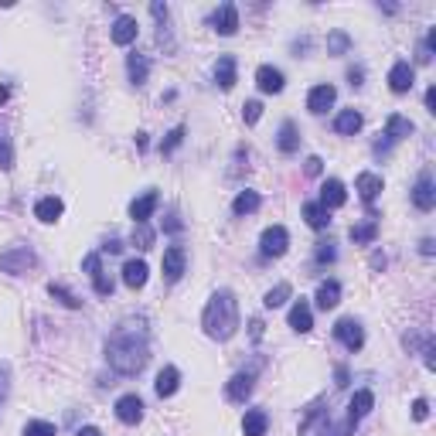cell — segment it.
Instances as JSON below:
<instances>
[{
  "mask_svg": "<svg viewBox=\"0 0 436 436\" xmlns=\"http://www.w3.org/2000/svg\"><path fill=\"white\" fill-rule=\"evenodd\" d=\"M426 416H430V403H426V399H416V403H412V420L422 422Z\"/></svg>",
  "mask_w": 436,
  "mask_h": 436,
  "instance_id": "cell-44",
  "label": "cell"
},
{
  "mask_svg": "<svg viewBox=\"0 0 436 436\" xmlns=\"http://www.w3.org/2000/svg\"><path fill=\"white\" fill-rule=\"evenodd\" d=\"M177 385H181V372H177L174 365H164L160 375H157V382H154L157 395H160V399H171L174 392H177Z\"/></svg>",
  "mask_w": 436,
  "mask_h": 436,
  "instance_id": "cell-19",
  "label": "cell"
},
{
  "mask_svg": "<svg viewBox=\"0 0 436 436\" xmlns=\"http://www.w3.org/2000/svg\"><path fill=\"white\" fill-rule=\"evenodd\" d=\"M147 273H150V269H147L143 259H130V263L123 266V283L130 290H140L143 283H147Z\"/></svg>",
  "mask_w": 436,
  "mask_h": 436,
  "instance_id": "cell-25",
  "label": "cell"
},
{
  "mask_svg": "<svg viewBox=\"0 0 436 436\" xmlns=\"http://www.w3.org/2000/svg\"><path fill=\"white\" fill-rule=\"evenodd\" d=\"M338 259V252L331 242H317V263H334Z\"/></svg>",
  "mask_w": 436,
  "mask_h": 436,
  "instance_id": "cell-42",
  "label": "cell"
},
{
  "mask_svg": "<svg viewBox=\"0 0 436 436\" xmlns=\"http://www.w3.org/2000/svg\"><path fill=\"white\" fill-rule=\"evenodd\" d=\"M303 218H307V225H311V229H317V232L331 225V215H327V208L321 202H307V204H303Z\"/></svg>",
  "mask_w": 436,
  "mask_h": 436,
  "instance_id": "cell-31",
  "label": "cell"
},
{
  "mask_svg": "<svg viewBox=\"0 0 436 436\" xmlns=\"http://www.w3.org/2000/svg\"><path fill=\"white\" fill-rule=\"evenodd\" d=\"M181 140H185V126H174L171 133H167V140L160 143V150H164V154H171L174 147H181Z\"/></svg>",
  "mask_w": 436,
  "mask_h": 436,
  "instance_id": "cell-39",
  "label": "cell"
},
{
  "mask_svg": "<svg viewBox=\"0 0 436 436\" xmlns=\"http://www.w3.org/2000/svg\"><path fill=\"white\" fill-rule=\"evenodd\" d=\"M351 51V34L331 31L327 34V55H348Z\"/></svg>",
  "mask_w": 436,
  "mask_h": 436,
  "instance_id": "cell-34",
  "label": "cell"
},
{
  "mask_svg": "<svg viewBox=\"0 0 436 436\" xmlns=\"http://www.w3.org/2000/svg\"><path fill=\"white\" fill-rule=\"evenodd\" d=\"M426 109H430V113H436V89H433V85L426 89Z\"/></svg>",
  "mask_w": 436,
  "mask_h": 436,
  "instance_id": "cell-48",
  "label": "cell"
},
{
  "mask_svg": "<svg viewBox=\"0 0 436 436\" xmlns=\"http://www.w3.org/2000/svg\"><path fill=\"white\" fill-rule=\"evenodd\" d=\"M361 123H365V120H361L358 109H341V113L334 116V133H341V137H355V133L361 130Z\"/></svg>",
  "mask_w": 436,
  "mask_h": 436,
  "instance_id": "cell-21",
  "label": "cell"
},
{
  "mask_svg": "<svg viewBox=\"0 0 436 436\" xmlns=\"http://www.w3.org/2000/svg\"><path fill=\"white\" fill-rule=\"evenodd\" d=\"M334 385H338V389L348 385V368H334Z\"/></svg>",
  "mask_w": 436,
  "mask_h": 436,
  "instance_id": "cell-47",
  "label": "cell"
},
{
  "mask_svg": "<svg viewBox=\"0 0 436 436\" xmlns=\"http://www.w3.org/2000/svg\"><path fill=\"white\" fill-rule=\"evenodd\" d=\"M212 28L218 34H225V38L239 31V11H235V4H218L215 14H212Z\"/></svg>",
  "mask_w": 436,
  "mask_h": 436,
  "instance_id": "cell-12",
  "label": "cell"
},
{
  "mask_svg": "<svg viewBox=\"0 0 436 436\" xmlns=\"http://www.w3.org/2000/svg\"><path fill=\"white\" fill-rule=\"evenodd\" d=\"M259 116H263V103H259V99H249V103L242 106V120L252 126V123H259Z\"/></svg>",
  "mask_w": 436,
  "mask_h": 436,
  "instance_id": "cell-38",
  "label": "cell"
},
{
  "mask_svg": "<svg viewBox=\"0 0 436 436\" xmlns=\"http://www.w3.org/2000/svg\"><path fill=\"white\" fill-rule=\"evenodd\" d=\"M215 82L222 89H232L235 85V58L232 55H222L215 62Z\"/></svg>",
  "mask_w": 436,
  "mask_h": 436,
  "instance_id": "cell-30",
  "label": "cell"
},
{
  "mask_svg": "<svg viewBox=\"0 0 436 436\" xmlns=\"http://www.w3.org/2000/svg\"><path fill=\"white\" fill-rule=\"evenodd\" d=\"M126 72H130V82H133V85H143V82L150 78V62H147V55H140V51L126 55Z\"/></svg>",
  "mask_w": 436,
  "mask_h": 436,
  "instance_id": "cell-24",
  "label": "cell"
},
{
  "mask_svg": "<svg viewBox=\"0 0 436 436\" xmlns=\"http://www.w3.org/2000/svg\"><path fill=\"white\" fill-rule=\"evenodd\" d=\"M259 204H263V198L256 191H239L232 202V212L235 215H252V212H259Z\"/></svg>",
  "mask_w": 436,
  "mask_h": 436,
  "instance_id": "cell-32",
  "label": "cell"
},
{
  "mask_svg": "<svg viewBox=\"0 0 436 436\" xmlns=\"http://www.w3.org/2000/svg\"><path fill=\"white\" fill-rule=\"evenodd\" d=\"M133 246L137 249H150L154 246V229L143 222V225H133Z\"/></svg>",
  "mask_w": 436,
  "mask_h": 436,
  "instance_id": "cell-35",
  "label": "cell"
},
{
  "mask_svg": "<svg viewBox=\"0 0 436 436\" xmlns=\"http://www.w3.org/2000/svg\"><path fill=\"white\" fill-rule=\"evenodd\" d=\"M412 82H416V68H412V65L409 62H395L389 68V89L392 93H409V89H412Z\"/></svg>",
  "mask_w": 436,
  "mask_h": 436,
  "instance_id": "cell-13",
  "label": "cell"
},
{
  "mask_svg": "<svg viewBox=\"0 0 436 436\" xmlns=\"http://www.w3.org/2000/svg\"><path fill=\"white\" fill-rule=\"evenodd\" d=\"M334 99H338V89L331 85V82H321V85H313L311 95H307V109H311L313 116H321L327 109L334 106Z\"/></svg>",
  "mask_w": 436,
  "mask_h": 436,
  "instance_id": "cell-10",
  "label": "cell"
},
{
  "mask_svg": "<svg viewBox=\"0 0 436 436\" xmlns=\"http://www.w3.org/2000/svg\"><path fill=\"white\" fill-rule=\"evenodd\" d=\"M256 389V372H235L229 378V385H225V399L229 403H246Z\"/></svg>",
  "mask_w": 436,
  "mask_h": 436,
  "instance_id": "cell-8",
  "label": "cell"
},
{
  "mask_svg": "<svg viewBox=\"0 0 436 436\" xmlns=\"http://www.w3.org/2000/svg\"><path fill=\"white\" fill-rule=\"evenodd\" d=\"M4 395H7V372L0 368V403H4Z\"/></svg>",
  "mask_w": 436,
  "mask_h": 436,
  "instance_id": "cell-51",
  "label": "cell"
},
{
  "mask_svg": "<svg viewBox=\"0 0 436 436\" xmlns=\"http://www.w3.org/2000/svg\"><path fill=\"white\" fill-rule=\"evenodd\" d=\"M276 147H280V154H296V147H300V133H296V123L294 120H286L280 126V137H276Z\"/></svg>",
  "mask_w": 436,
  "mask_h": 436,
  "instance_id": "cell-27",
  "label": "cell"
},
{
  "mask_svg": "<svg viewBox=\"0 0 436 436\" xmlns=\"http://www.w3.org/2000/svg\"><path fill=\"white\" fill-rule=\"evenodd\" d=\"M34 252L28 246H14L11 252H0V269L11 273V276H24L28 269H34Z\"/></svg>",
  "mask_w": 436,
  "mask_h": 436,
  "instance_id": "cell-3",
  "label": "cell"
},
{
  "mask_svg": "<svg viewBox=\"0 0 436 436\" xmlns=\"http://www.w3.org/2000/svg\"><path fill=\"white\" fill-rule=\"evenodd\" d=\"M372 266L375 269H385V252H372Z\"/></svg>",
  "mask_w": 436,
  "mask_h": 436,
  "instance_id": "cell-49",
  "label": "cell"
},
{
  "mask_svg": "<svg viewBox=\"0 0 436 436\" xmlns=\"http://www.w3.org/2000/svg\"><path fill=\"white\" fill-rule=\"evenodd\" d=\"M93 290L99 296H109V294H113V280H109L106 273H95V276H93Z\"/></svg>",
  "mask_w": 436,
  "mask_h": 436,
  "instance_id": "cell-40",
  "label": "cell"
},
{
  "mask_svg": "<svg viewBox=\"0 0 436 436\" xmlns=\"http://www.w3.org/2000/svg\"><path fill=\"white\" fill-rule=\"evenodd\" d=\"M7 95H11V89H7V85H0V103H7Z\"/></svg>",
  "mask_w": 436,
  "mask_h": 436,
  "instance_id": "cell-55",
  "label": "cell"
},
{
  "mask_svg": "<svg viewBox=\"0 0 436 436\" xmlns=\"http://www.w3.org/2000/svg\"><path fill=\"white\" fill-rule=\"evenodd\" d=\"M409 133H412V123H409L405 116L392 113L389 120H385V140H392V143H395V140H405Z\"/></svg>",
  "mask_w": 436,
  "mask_h": 436,
  "instance_id": "cell-29",
  "label": "cell"
},
{
  "mask_svg": "<svg viewBox=\"0 0 436 436\" xmlns=\"http://www.w3.org/2000/svg\"><path fill=\"white\" fill-rule=\"evenodd\" d=\"M290 296H294V286H290V283H276V286H273V290H269V294L263 296V307L276 311V307H283V303H286Z\"/></svg>",
  "mask_w": 436,
  "mask_h": 436,
  "instance_id": "cell-33",
  "label": "cell"
},
{
  "mask_svg": "<svg viewBox=\"0 0 436 436\" xmlns=\"http://www.w3.org/2000/svg\"><path fill=\"white\" fill-rule=\"evenodd\" d=\"M106 361L120 375H140L150 361V331L147 317H126L106 338Z\"/></svg>",
  "mask_w": 436,
  "mask_h": 436,
  "instance_id": "cell-1",
  "label": "cell"
},
{
  "mask_svg": "<svg viewBox=\"0 0 436 436\" xmlns=\"http://www.w3.org/2000/svg\"><path fill=\"white\" fill-rule=\"evenodd\" d=\"M82 269H85L89 276H95V273H103V259H99V252H89V256L82 259Z\"/></svg>",
  "mask_w": 436,
  "mask_h": 436,
  "instance_id": "cell-41",
  "label": "cell"
},
{
  "mask_svg": "<svg viewBox=\"0 0 436 436\" xmlns=\"http://www.w3.org/2000/svg\"><path fill=\"white\" fill-rule=\"evenodd\" d=\"M160 269H164L167 283H177L187 269V252L181 249V246H167V249H164V259H160Z\"/></svg>",
  "mask_w": 436,
  "mask_h": 436,
  "instance_id": "cell-6",
  "label": "cell"
},
{
  "mask_svg": "<svg viewBox=\"0 0 436 436\" xmlns=\"http://www.w3.org/2000/svg\"><path fill=\"white\" fill-rule=\"evenodd\" d=\"M290 327L300 331V334H307V331L313 327V311H311L307 300H296L294 307H290Z\"/></svg>",
  "mask_w": 436,
  "mask_h": 436,
  "instance_id": "cell-23",
  "label": "cell"
},
{
  "mask_svg": "<svg viewBox=\"0 0 436 436\" xmlns=\"http://www.w3.org/2000/svg\"><path fill=\"white\" fill-rule=\"evenodd\" d=\"M334 338H338L348 351H361V348H365V331H361V324L355 317L338 321V324H334Z\"/></svg>",
  "mask_w": 436,
  "mask_h": 436,
  "instance_id": "cell-5",
  "label": "cell"
},
{
  "mask_svg": "<svg viewBox=\"0 0 436 436\" xmlns=\"http://www.w3.org/2000/svg\"><path fill=\"white\" fill-rule=\"evenodd\" d=\"M137 34H140L137 17L120 14L116 21H113V31H109V38H113V45H133V41H137Z\"/></svg>",
  "mask_w": 436,
  "mask_h": 436,
  "instance_id": "cell-11",
  "label": "cell"
},
{
  "mask_svg": "<svg viewBox=\"0 0 436 436\" xmlns=\"http://www.w3.org/2000/svg\"><path fill=\"white\" fill-rule=\"evenodd\" d=\"M123 249V242H116V239H113V242H106V252H120Z\"/></svg>",
  "mask_w": 436,
  "mask_h": 436,
  "instance_id": "cell-54",
  "label": "cell"
},
{
  "mask_svg": "<svg viewBox=\"0 0 436 436\" xmlns=\"http://www.w3.org/2000/svg\"><path fill=\"white\" fill-rule=\"evenodd\" d=\"M252 338H256V341L263 338V321H252Z\"/></svg>",
  "mask_w": 436,
  "mask_h": 436,
  "instance_id": "cell-53",
  "label": "cell"
},
{
  "mask_svg": "<svg viewBox=\"0 0 436 436\" xmlns=\"http://www.w3.org/2000/svg\"><path fill=\"white\" fill-rule=\"evenodd\" d=\"M65 212L62 198H55V194H48V198H41V202L34 204V218L38 222H45V225H51V222H58Z\"/></svg>",
  "mask_w": 436,
  "mask_h": 436,
  "instance_id": "cell-20",
  "label": "cell"
},
{
  "mask_svg": "<svg viewBox=\"0 0 436 436\" xmlns=\"http://www.w3.org/2000/svg\"><path fill=\"white\" fill-rule=\"evenodd\" d=\"M420 252H422V256H433V239H422V242H420Z\"/></svg>",
  "mask_w": 436,
  "mask_h": 436,
  "instance_id": "cell-50",
  "label": "cell"
},
{
  "mask_svg": "<svg viewBox=\"0 0 436 436\" xmlns=\"http://www.w3.org/2000/svg\"><path fill=\"white\" fill-rule=\"evenodd\" d=\"M361 78H365V68H361V65H351V68H348V82H351V85L358 89Z\"/></svg>",
  "mask_w": 436,
  "mask_h": 436,
  "instance_id": "cell-45",
  "label": "cell"
},
{
  "mask_svg": "<svg viewBox=\"0 0 436 436\" xmlns=\"http://www.w3.org/2000/svg\"><path fill=\"white\" fill-rule=\"evenodd\" d=\"M321 167H324V160H321V157H307V167H303V171L311 174V177H317V174H321Z\"/></svg>",
  "mask_w": 436,
  "mask_h": 436,
  "instance_id": "cell-46",
  "label": "cell"
},
{
  "mask_svg": "<svg viewBox=\"0 0 436 436\" xmlns=\"http://www.w3.org/2000/svg\"><path fill=\"white\" fill-rule=\"evenodd\" d=\"M202 327L212 341H229L239 331V300L232 290H218L202 313Z\"/></svg>",
  "mask_w": 436,
  "mask_h": 436,
  "instance_id": "cell-2",
  "label": "cell"
},
{
  "mask_svg": "<svg viewBox=\"0 0 436 436\" xmlns=\"http://www.w3.org/2000/svg\"><path fill=\"white\" fill-rule=\"evenodd\" d=\"M48 294L55 296V300H62L65 307H72V311H76V307H82V300H78V296H72V294H68V290H65L62 283H51V286H48Z\"/></svg>",
  "mask_w": 436,
  "mask_h": 436,
  "instance_id": "cell-36",
  "label": "cell"
},
{
  "mask_svg": "<svg viewBox=\"0 0 436 436\" xmlns=\"http://www.w3.org/2000/svg\"><path fill=\"white\" fill-rule=\"evenodd\" d=\"M372 405H375V395L368 389H358L355 395H351V403H348V422L351 426H358L368 412H372Z\"/></svg>",
  "mask_w": 436,
  "mask_h": 436,
  "instance_id": "cell-14",
  "label": "cell"
},
{
  "mask_svg": "<svg viewBox=\"0 0 436 436\" xmlns=\"http://www.w3.org/2000/svg\"><path fill=\"white\" fill-rule=\"evenodd\" d=\"M338 303H341V283L324 280L317 286V307H321V311H334Z\"/></svg>",
  "mask_w": 436,
  "mask_h": 436,
  "instance_id": "cell-22",
  "label": "cell"
},
{
  "mask_svg": "<svg viewBox=\"0 0 436 436\" xmlns=\"http://www.w3.org/2000/svg\"><path fill=\"white\" fill-rule=\"evenodd\" d=\"M351 242L355 246H368V242H375L378 239V222H375V215H368V222H361V225H351Z\"/></svg>",
  "mask_w": 436,
  "mask_h": 436,
  "instance_id": "cell-28",
  "label": "cell"
},
{
  "mask_svg": "<svg viewBox=\"0 0 436 436\" xmlns=\"http://www.w3.org/2000/svg\"><path fill=\"white\" fill-rule=\"evenodd\" d=\"M344 202H348V191H344V185L338 181V177H327L324 185H321V204L331 212V208H341Z\"/></svg>",
  "mask_w": 436,
  "mask_h": 436,
  "instance_id": "cell-17",
  "label": "cell"
},
{
  "mask_svg": "<svg viewBox=\"0 0 436 436\" xmlns=\"http://www.w3.org/2000/svg\"><path fill=\"white\" fill-rule=\"evenodd\" d=\"M116 420L126 422V426H137L143 420V399L137 392H126L116 399Z\"/></svg>",
  "mask_w": 436,
  "mask_h": 436,
  "instance_id": "cell-7",
  "label": "cell"
},
{
  "mask_svg": "<svg viewBox=\"0 0 436 436\" xmlns=\"http://www.w3.org/2000/svg\"><path fill=\"white\" fill-rule=\"evenodd\" d=\"M256 85L269 95L283 93V72L280 68H273V65H259V68H256Z\"/></svg>",
  "mask_w": 436,
  "mask_h": 436,
  "instance_id": "cell-18",
  "label": "cell"
},
{
  "mask_svg": "<svg viewBox=\"0 0 436 436\" xmlns=\"http://www.w3.org/2000/svg\"><path fill=\"white\" fill-rule=\"evenodd\" d=\"M266 430H269V416H266L263 409H249L246 420H242V433L246 436H266Z\"/></svg>",
  "mask_w": 436,
  "mask_h": 436,
  "instance_id": "cell-26",
  "label": "cell"
},
{
  "mask_svg": "<svg viewBox=\"0 0 436 436\" xmlns=\"http://www.w3.org/2000/svg\"><path fill=\"white\" fill-rule=\"evenodd\" d=\"M157 204H160V194H157V191H147V194H140V198H133V204H130V218H133L137 225H143V222L157 212Z\"/></svg>",
  "mask_w": 436,
  "mask_h": 436,
  "instance_id": "cell-15",
  "label": "cell"
},
{
  "mask_svg": "<svg viewBox=\"0 0 436 436\" xmlns=\"http://www.w3.org/2000/svg\"><path fill=\"white\" fill-rule=\"evenodd\" d=\"M55 422H45V420H31L24 426V436H55Z\"/></svg>",
  "mask_w": 436,
  "mask_h": 436,
  "instance_id": "cell-37",
  "label": "cell"
},
{
  "mask_svg": "<svg viewBox=\"0 0 436 436\" xmlns=\"http://www.w3.org/2000/svg\"><path fill=\"white\" fill-rule=\"evenodd\" d=\"M355 191L361 194V202L372 204L378 194H382V174H372V171H361L355 177Z\"/></svg>",
  "mask_w": 436,
  "mask_h": 436,
  "instance_id": "cell-16",
  "label": "cell"
},
{
  "mask_svg": "<svg viewBox=\"0 0 436 436\" xmlns=\"http://www.w3.org/2000/svg\"><path fill=\"white\" fill-rule=\"evenodd\" d=\"M76 436H103V433H99V430H95V426H82V430H78Z\"/></svg>",
  "mask_w": 436,
  "mask_h": 436,
  "instance_id": "cell-52",
  "label": "cell"
},
{
  "mask_svg": "<svg viewBox=\"0 0 436 436\" xmlns=\"http://www.w3.org/2000/svg\"><path fill=\"white\" fill-rule=\"evenodd\" d=\"M286 246H290V232L283 225H269L259 235V252H263L266 259H280L283 252H286Z\"/></svg>",
  "mask_w": 436,
  "mask_h": 436,
  "instance_id": "cell-4",
  "label": "cell"
},
{
  "mask_svg": "<svg viewBox=\"0 0 436 436\" xmlns=\"http://www.w3.org/2000/svg\"><path fill=\"white\" fill-rule=\"evenodd\" d=\"M0 167H4V171L14 167V150H11V143L7 140H0Z\"/></svg>",
  "mask_w": 436,
  "mask_h": 436,
  "instance_id": "cell-43",
  "label": "cell"
},
{
  "mask_svg": "<svg viewBox=\"0 0 436 436\" xmlns=\"http://www.w3.org/2000/svg\"><path fill=\"white\" fill-rule=\"evenodd\" d=\"M412 204L420 208V212H433L436 208V187H433V174L422 171L420 181L412 185Z\"/></svg>",
  "mask_w": 436,
  "mask_h": 436,
  "instance_id": "cell-9",
  "label": "cell"
}]
</instances>
